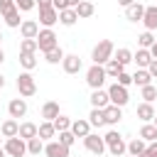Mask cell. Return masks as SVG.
I'll use <instances>...</instances> for the list:
<instances>
[{"label": "cell", "mask_w": 157, "mask_h": 157, "mask_svg": "<svg viewBox=\"0 0 157 157\" xmlns=\"http://www.w3.org/2000/svg\"><path fill=\"white\" fill-rule=\"evenodd\" d=\"M113 54H115V47H113V42H110V39H101V42L93 47V52H91V59H93V64H101V66H105V64L113 59Z\"/></svg>", "instance_id": "6da1fadb"}, {"label": "cell", "mask_w": 157, "mask_h": 157, "mask_svg": "<svg viewBox=\"0 0 157 157\" xmlns=\"http://www.w3.org/2000/svg\"><path fill=\"white\" fill-rule=\"evenodd\" d=\"M103 140H105V147H108V152H110L113 157H123V155L128 152V142L123 140V135H120L118 130H108V132L103 135Z\"/></svg>", "instance_id": "7a4b0ae2"}, {"label": "cell", "mask_w": 157, "mask_h": 157, "mask_svg": "<svg viewBox=\"0 0 157 157\" xmlns=\"http://www.w3.org/2000/svg\"><path fill=\"white\" fill-rule=\"evenodd\" d=\"M105 78H108V74H105V66H101V64H93V66H88V71H86V83L91 86V91H98V88H103Z\"/></svg>", "instance_id": "3957f363"}, {"label": "cell", "mask_w": 157, "mask_h": 157, "mask_svg": "<svg viewBox=\"0 0 157 157\" xmlns=\"http://www.w3.org/2000/svg\"><path fill=\"white\" fill-rule=\"evenodd\" d=\"M15 83H17V91H20L22 98H32V96L37 93V83H34V76H32L29 71H22Z\"/></svg>", "instance_id": "277c9868"}, {"label": "cell", "mask_w": 157, "mask_h": 157, "mask_svg": "<svg viewBox=\"0 0 157 157\" xmlns=\"http://www.w3.org/2000/svg\"><path fill=\"white\" fill-rule=\"evenodd\" d=\"M37 47H39L42 54L56 49V47H59V42H56V32H54V29H39V34H37Z\"/></svg>", "instance_id": "5b68a950"}, {"label": "cell", "mask_w": 157, "mask_h": 157, "mask_svg": "<svg viewBox=\"0 0 157 157\" xmlns=\"http://www.w3.org/2000/svg\"><path fill=\"white\" fill-rule=\"evenodd\" d=\"M108 98H110V103H113V105L123 108V105H128L130 93H128V88H125V86H120V83L115 81V83H110V86H108Z\"/></svg>", "instance_id": "8992f818"}, {"label": "cell", "mask_w": 157, "mask_h": 157, "mask_svg": "<svg viewBox=\"0 0 157 157\" xmlns=\"http://www.w3.org/2000/svg\"><path fill=\"white\" fill-rule=\"evenodd\" d=\"M2 150H5L10 157H25V155H27V140H22L20 135H17V137H7Z\"/></svg>", "instance_id": "52a82bcc"}, {"label": "cell", "mask_w": 157, "mask_h": 157, "mask_svg": "<svg viewBox=\"0 0 157 157\" xmlns=\"http://www.w3.org/2000/svg\"><path fill=\"white\" fill-rule=\"evenodd\" d=\"M83 147L88 150V152H93L96 157H101L108 147H105V140L101 137V135H96V132H88L86 137H83Z\"/></svg>", "instance_id": "ba28073f"}, {"label": "cell", "mask_w": 157, "mask_h": 157, "mask_svg": "<svg viewBox=\"0 0 157 157\" xmlns=\"http://www.w3.org/2000/svg\"><path fill=\"white\" fill-rule=\"evenodd\" d=\"M56 22H59V10H56L54 5L39 10V25H44V29H52Z\"/></svg>", "instance_id": "9c48e42d"}, {"label": "cell", "mask_w": 157, "mask_h": 157, "mask_svg": "<svg viewBox=\"0 0 157 157\" xmlns=\"http://www.w3.org/2000/svg\"><path fill=\"white\" fill-rule=\"evenodd\" d=\"M7 113H10V118H25L27 115V101L25 98H12L10 103H7Z\"/></svg>", "instance_id": "30bf717a"}, {"label": "cell", "mask_w": 157, "mask_h": 157, "mask_svg": "<svg viewBox=\"0 0 157 157\" xmlns=\"http://www.w3.org/2000/svg\"><path fill=\"white\" fill-rule=\"evenodd\" d=\"M44 155H47V157H69V147L61 145L59 140H49V142L44 145Z\"/></svg>", "instance_id": "8fae6325"}, {"label": "cell", "mask_w": 157, "mask_h": 157, "mask_svg": "<svg viewBox=\"0 0 157 157\" xmlns=\"http://www.w3.org/2000/svg\"><path fill=\"white\" fill-rule=\"evenodd\" d=\"M20 34H22V39H37V34H39V22H37V20H22Z\"/></svg>", "instance_id": "7c38bea8"}, {"label": "cell", "mask_w": 157, "mask_h": 157, "mask_svg": "<svg viewBox=\"0 0 157 157\" xmlns=\"http://www.w3.org/2000/svg\"><path fill=\"white\" fill-rule=\"evenodd\" d=\"M103 118H105V125H118L120 120H123V108H118V105H105L103 108Z\"/></svg>", "instance_id": "4fadbf2b"}, {"label": "cell", "mask_w": 157, "mask_h": 157, "mask_svg": "<svg viewBox=\"0 0 157 157\" xmlns=\"http://www.w3.org/2000/svg\"><path fill=\"white\" fill-rule=\"evenodd\" d=\"M142 25H145L147 32H155V29H157V5H147V7H145Z\"/></svg>", "instance_id": "5bb4252c"}, {"label": "cell", "mask_w": 157, "mask_h": 157, "mask_svg": "<svg viewBox=\"0 0 157 157\" xmlns=\"http://www.w3.org/2000/svg\"><path fill=\"white\" fill-rule=\"evenodd\" d=\"M0 132H2L5 140H7V137H17V135H20V123H17L15 118H7V120H2Z\"/></svg>", "instance_id": "9a60e30c"}, {"label": "cell", "mask_w": 157, "mask_h": 157, "mask_svg": "<svg viewBox=\"0 0 157 157\" xmlns=\"http://www.w3.org/2000/svg\"><path fill=\"white\" fill-rule=\"evenodd\" d=\"M142 15H145V5L142 2H132L130 7H125V17L130 20V22H142Z\"/></svg>", "instance_id": "2e32d148"}, {"label": "cell", "mask_w": 157, "mask_h": 157, "mask_svg": "<svg viewBox=\"0 0 157 157\" xmlns=\"http://www.w3.org/2000/svg\"><path fill=\"white\" fill-rule=\"evenodd\" d=\"M61 66H64L66 74H78V71H81V59H78V54H66L64 61H61Z\"/></svg>", "instance_id": "e0dca14e"}, {"label": "cell", "mask_w": 157, "mask_h": 157, "mask_svg": "<svg viewBox=\"0 0 157 157\" xmlns=\"http://www.w3.org/2000/svg\"><path fill=\"white\" fill-rule=\"evenodd\" d=\"M91 105L93 108H105V105H110V98H108V91H103V88H98V91H91Z\"/></svg>", "instance_id": "ac0fdd59"}, {"label": "cell", "mask_w": 157, "mask_h": 157, "mask_svg": "<svg viewBox=\"0 0 157 157\" xmlns=\"http://www.w3.org/2000/svg\"><path fill=\"white\" fill-rule=\"evenodd\" d=\"M59 115H61V113H59V103H56V101H47V103L42 105V118H44V120L54 123Z\"/></svg>", "instance_id": "d6986e66"}, {"label": "cell", "mask_w": 157, "mask_h": 157, "mask_svg": "<svg viewBox=\"0 0 157 157\" xmlns=\"http://www.w3.org/2000/svg\"><path fill=\"white\" fill-rule=\"evenodd\" d=\"M132 61L137 64V69H147V66L152 64V54H150V49H137V52L132 54Z\"/></svg>", "instance_id": "ffe728a7"}, {"label": "cell", "mask_w": 157, "mask_h": 157, "mask_svg": "<svg viewBox=\"0 0 157 157\" xmlns=\"http://www.w3.org/2000/svg\"><path fill=\"white\" fill-rule=\"evenodd\" d=\"M155 115H157V113H155L152 103H145V101H142V103L137 105V118H140L142 123H152V120H155Z\"/></svg>", "instance_id": "44dd1931"}, {"label": "cell", "mask_w": 157, "mask_h": 157, "mask_svg": "<svg viewBox=\"0 0 157 157\" xmlns=\"http://www.w3.org/2000/svg\"><path fill=\"white\" fill-rule=\"evenodd\" d=\"M145 150H147V142H145L142 137H132V140L128 142V155H132V157H140Z\"/></svg>", "instance_id": "7402d4cb"}, {"label": "cell", "mask_w": 157, "mask_h": 157, "mask_svg": "<svg viewBox=\"0 0 157 157\" xmlns=\"http://www.w3.org/2000/svg\"><path fill=\"white\" fill-rule=\"evenodd\" d=\"M59 22H61L64 27H74V25L78 22V15H76V10H74V7H69V10H61V12H59Z\"/></svg>", "instance_id": "603a6c76"}, {"label": "cell", "mask_w": 157, "mask_h": 157, "mask_svg": "<svg viewBox=\"0 0 157 157\" xmlns=\"http://www.w3.org/2000/svg\"><path fill=\"white\" fill-rule=\"evenodd\" d=\"M54 135H56V128H54V123H49V120L39 123V132H37V137H42L44 142H49Z\"/></svg>", "instance_id": "cb8c5ba5"}, {"label": "cell", "mask_w": 157, "mask_h": 157, "mask_svg": "<svg viewBox=\"0 0 157 157\" xmlns=\"http://www.w3.org/2000/svg\"><path fill=\"white\" fill-rule=\"evenodd\" d=\"M71 132H74L76 137H86V135L91 132V123H88V120H74V123H71Z\"/></svg>", "instance_id": "d4e9b609"}, {"label": "cell", "mask_w": 157, "mask_h": 157, "mask_svg": "<svg viewBox=\"0 0 157 157\" xmlns=\"http://www.w3.org/2000/svg\"><path fill=\"white\" fill-rule=\"evenodd\" d=\"M37 132H39V125H34V123H20V137L22 140H32V137H37Z\"/></svg>", "instance_id": "484cf974"}, {"label": "cell", "mask_w": 157, "mask_h": 157, "mask_svg": "<svg viewBox=\"0 0 157 157\" xmlns=\"http://www.w3.org/2000/svg\"><path fill=\"white\" fill-rule=\"evenodd\" d=\"M137 137H142L145 142H155L157 140V128H155V123H145L142 128H140V135Z\"/></svg>", "instance_id": "4316f807"}, {"label": "cell", "mask_w": 157, "mask_h": 157, "mask_svg": "<svg viewBox=\"0 0 157 157\" xmlns=\"http://www.w3.org/2000/svg\"><path fill=\"white\" fill-rule=\"evenodd\" d=\"M132 83H137L140 88H142V86H150V83H152L150 71H147V69H137V71L132 74Z\"/></svg>", "instance_id": "83f0119b"}, {"label": "cell", "mask_w": 157, "mask_h": 157, "mask_svg": "<svg viewBox=\"0 0 157 157\" xmlns=\"http://www.w3.org/2000/svg\"><path fill=\"white\" fill-rule=\"evenodd\" d=\"M123 71H125V66H123L120 61H115V59H110V61L105 64V74H108L110 78H118V76H120Z\"/></svg>", "instance_id": "f1b7e54d"}, {"label": "cell", "mask_w": 157, "mask_h": 157, "mask_svg": "<svg viewBox=\"0 0 157 157\" xmlns=\"http://www.w3.org/2000/svg\"><path fill=\"white\" fill-rule=\"evenodd\" d=\"M88 123H91V128H103V125H105V118H103V110H101V108H91V115H88Z\"/></svg>", "instance_id": "f546056e"}, {"label": "cell", "mask_w": 157, "mask_h": 157, "mask_svg": "<svg viewBox=\"0 0 157 157\" xmlns=\"http://www.w3.org/2000/svg\"><path fill=\"white\" fill-rule=\"evenodd\" d=\"M96 12V7H93V2H88V0H83L78 7H76V15H78V20H86V17H91Z\"/></svg>", "instance_id": "4dcf8cb0"}, {"label": "cell", "mask_w": 157, "mask_h": 157, "mask_svg": "<svg viewBox=\"0 0 157 157\" xmlns=\"http://www.w3.org/2000/svg\"><path fill=\"white\" fill-rule=\"evenodd\" d=\"M20 66H22L25 71H32V69L37 66V54H22V52H20Z\"/></svg>", "instance_id": "1f68e13d"}, {"label": "cell", "mask_w": 157, "mask_h": 157, "mask_svg": "<svg viewBox=\"0 0 157 157\" xmlns=\"http://www.w3.org/2000/svg\"><path fill=\"white\" fill-rule=\"evenodd\" d=\"M2 17H5V25H7V27H20V25H22V20H20V10H17V7L10 10V12H5Z\"/></svg>", "instance_id": "d6a6232c"}, {"label": "cell", "mask_w": 157, "mask_h": 157, "mask_svg": "<svg viewBox=\"0 0 157 157\" xmlns=\"http://www.w3.org/2000/svg\"><path fill=\"white\" fill-rule=\"evenodd\" d=\"M64 52H61V47H56V49H52V52H47L44 54V59H47V64H61L64 61Z\"/></svg>", "instance_id": "836d02e7"}, {"label": "cell", "mask_w": 157, "mask_h": 157, "mask_svg": "<svg viewBox=\"0 0 157 157\" xmlns=\"http://www.w3.org/2000/svg\"><path fill=\"white\" fill-rule=\"evenodd\" d=\"M113 59H115V61H120L123 66H128V64L132 61V52H130V49H125V47H120V49L113 54Z\"/></svg>", "instance_id": "e575fe53"}, {"label": "cell", "mask_w": 157, "mask_h": 157, "mask_svg": "<svg viewBox=\"0 0 157 157\" xmlns=\"http://www.w3.org/2000/svg\"><path fill=\"white\" fill-rule=\"evenodd\" d=\"M27 152H29V155H39V152H44V140H42V137H32V140H27Z\"/></svg>", "instance_id": "d590c367"}, {"label": "cell", "mask_w": 157, "mask_h": 157, "mask_svg": "<svg viewBox=\"0 0 157 157\" xmlns=\"http://www.w3.org/2000/svg\"><path fill=\"white\" fill-rule=\"evenodd\" d=\"M155 42H157V39H155V34H152V32H147V29H145V32L137 37V44H140V49H150Z\"/></svg>", "instance_id": "8d00e7d4"}, {"label": "cell", "mask_w": 157, "mask_h": 157, "mask_svg": "<svg viewBox=\"0 0 157 157\" xmlns=\"http://www.w3.org/2000/svg\"><path fill=\"white\" fill-rule=\"evenodd\" d=\"M20 52H22V54H37V52H39L37 39H22V42H20Z\"/></svg>", "instance_id": "74e56055"}, {"label": "cell", "mask_w": 157, "mask_h": 157, "mask_svg": "<svg viewBox=\"0 0 157 157\" xmlns=\"http://www.w3.org/2000/svg\"><path fill=\"white\" fill-rule=\"evenodd\" d=\"M140 96L145 98V103H152V101L157 98V86H152V83H150V86H142V88H140Z\"/></svg>", "instance_id": "f35d334b"}, {"label": "cell", "mask_w": 157, "mask_h": 157, "mask_svg": "<svg viewBox=\"0 0 157 157\" xmlns=\"http://www.w3.org/2000/svg\"><path fill=\"white\" fill-rule=\"evenodd\" d=\"M71 118L69 115H59L56 120H54V128H56V132H64V130H71Z\"/></svg>", "instance_id": "ab89813d"}, {"label": "cell", "mask_w": 157, "mask_h": 157, "mask_svg": "<svg viewBox=\"0 0 157 157\" xmlns=\"http://www.w3.org/2000/svg\"><path fill=\"white\" fill-rule=\"evenodd\" d=\"M59 142L66 145V147H71V145L76 142V135H74L71 130H64V132H59Z\"/></svg>", "instance_id": "60d3db41"}, {"label": "cell", "mask_w": 157, "mask_h": 157, "mask_svg": "<svg viewBox=\"0 0 157 157\" xmlns=\"http://www.w3.org/2000/svg\"><path fill=\"white\" fill-rule=\"evenodd\" d=\"M15 5H17L20 12H29V10L37 7V0H15Z\"/></svg>", "instance_id": "b9f144b4"}, {"label": "cell", "mask_w": 157, "mask_h": 157, "mask_svg": "<svg viewBox=\"0 0 157 157\" xmlns=\"http://www.w3.org/2000/svg\"><path fill=\"white\" fill-rule=\"evenodd\" d=\"M115 81H118L120 86H125V88H128V86L132 83V74H128V71H123V74H120V76H118Z\"/></svg>", "instance_id": "7bdbcfd3"}, {"label": "cell", "mask_w": 157, "mask_h": 157, "mask_svg": "<svg viewBox=\"0 0 157 157\" xmlns=\"http://www.w3.org/2000/svg\"><path fill=\"white\" fill-rule=\"evenodd\" d=\"M17 5H15V0H0V12L5 15V12H10V10H15Z\"/></svg>", "instance_id": "ee69618b"}, {"label": "cell", "mask_w": 157, "mask_h": 157, "mask_svg": "<svg viewBox=\"0 0 157 157\" xmlns=\"http://www.w3.org/2000/svg\"><path fill=\"white\" fill-rule=\"evenodd\" d=\"M147 71H150V76H152V78H157V59H152V64L147 66Z\"/></svg>", "instance_id": "f6af8a7d"}, {"label": "cell", "mask_w": 157, "mask_h": 157, "mask_svg": "<svg viewBox=\"0 0 157 157\" xmlns=\"http://www.w3.org/2000/svg\"><path fill=\"white\" fill-rule=\"evenodd\" d=\"M54 7L61 12V10H69V5H66V0H54Z\"/></svg>", "instance_id": "bcb514c9"}, {"label": "cell", "mask_w": 157, "mask_h": 157, "mask_svg": "<svg viewBox=\"0 0 157 157\" xmlns=\"http://www.w3.org/2000/svg\"><path fill=\"white\" fill-rule=\"evenodd\" d=\"M54 5V0H37V7L39 10H44V7H52Z\"/></svg>", "instance_id": "7dc6e473"}, {"label": "cell", "mask_w": 157, "mask_h": 157, "mask_svg": "<svg viewBox=\"0 0 157 157\" xmlns=\"http://www.w3.org/2000/svg\"><path fill=\"white\" fill-rule=\"evenodd\" d=\"M81 2H83V0H66V5H69V7H74V10H76Z\"/></svg>", "instance_id": "c3c4849f"}, {"label": "cell", "mask_w": 157, "mask_h": 157, "mask_svg": "<svg viewBox=\"0 0 157 157\" xmlns=\"http://www.w3.org/2000/svg\"><path fill=\"white\" fill-rule=\"evenodd\" d=\"M150 54H152V59H157V42L150 47Z\"/></svg>", "instance_id": "681fc988"}, {"label": "cell", "mask_w": 157, "mask_h": 157, "mask_svg": "<svg viewBox=\"0 0 157 157\" xmlns=\"http://www.w3.org/2000/svg\"><path fill=\"white\" fill-rule=\"evenodd\" d=\"M118 2H120V5H123V7H130V5H132V2H135V0H118Z\"/></svg>", "instance_id": "f907efd6"}, {"label": "cell", "mask_w": 157, "mask_h": 157, "mask_svg": "<svg viewBox=\"0 0 157 157\" xmlns=\"http://www.w3.org/2000/svg\"><path fill=\"white\" fill-rule=\"evenodd\" d=\"M0 88H5V76L0 74Z\"/></svg>", "instance_id": "816d5d0a"}, {"label": "cell", "mask_w": 157, "mask_h": 157, "mask_svg": "<svg viewBox=\"0 0 157 157\" xmlns=\"http://www.w3.org/2000/svg\"><path fill=\"white\" fill-rule=\"evenodd\" d=\"M2 61H5V52L0 49V64H2Z\"/></svg>", "instance_id": "f5cc1de1"}, {"label": "cell", "mask_w": 157, "mask_h": 157, "mask_svg": "<svg viewBox=\"0 0 157 157\" xmlns=\"http://www.w3.org/2000/svg\"><path fill=\"white\" fill-rule=\"evenodd\" d=\"M5 155H7V152H5V150H2V147H0V157H5Z\"/></svg>", "instance_id": "db71d44e"}, {"label": "cell", "mask_w": 157, "mask_h": 157, "mask_svg": "<svg viewBox=\"0 0 157 157\" xmlns=\"http://www.w3.org/2000/svg\"><path fill=\"white\" fill-rule=\"evenodd\" d=\"M152 123H155V128H157V115H155V120H152Z\"/></svg>", "instance_id": "11a10c76"}, {"label": "cell", "mask_w": 157, "mask_h": 157, "mask_svg": "<svg viewBox=\"0 0 157 157\" xmlns=\"http://www.w3.org/2000/svg\"><path fill=\"white\" fill-rule=\"evenodd\" d=\"M0 42H2V32H0Z\"/></svg>", "instance_id": "9f6ffc18"}, {"label": "cell", "mask_w": 157, "mask_h": 157, "mask_svg": "<svg viewBox=\"0 0 157 157\" xmlns=\"http://www.w3.org/2000/svg\"><path fill=\"white\" fill-rule=\"evenodd\" d=\"M128 157H132V155H128Z\"/></svg>", "instance_id": "6f0895ef"}]
</instances>
